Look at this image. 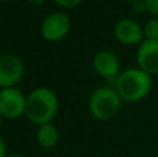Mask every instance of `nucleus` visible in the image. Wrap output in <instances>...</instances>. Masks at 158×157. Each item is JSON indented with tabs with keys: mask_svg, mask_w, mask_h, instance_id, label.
<instances>
[{
	"mask_svg": "<svg viewBox=\"0 0 158 157\" xmlns=\"http://www.w3.org/2000/svg\"><path fill=\"white\" fill-rule=\"evenodd\" d=\"M58 96L49 86H39L27 95L25 117L36 127L53 122L58 113Z\"/></svg>",
	"mask_w": 158,
	"mask_h": 157,
	"instance_id": "obj_1",
	"label": "nucleus"
},
{
	"mask_svg": "<svg viewBox=\"0 0 158 157\" xmlns=\"http://www.w3.org/2000/svg\"><path fill=\"white\" fill-rule=\"evenodd\" d=\"M111 86L118 92L122 102L137 103L150 95L153 89V77L139 67L122 70Z\"/></svg>",
	"mask_w": 158,
	"mask_h": 157,
	"instance_id": "obj_2",
	"label": "nucleus"
},
{
	"mask_svg": "<svg viewBox=\"0 0 158 157\" xmlns=\"http://www.w3.org/2000/svg\"><path fill=\"white\" fill-rule=\"evenodd\" d=\"M87 106L93 118L98 121H110L121 110L122 99L114 86L104 85L98 86L92 92Z\"/></svg>",
	"mask_w": 158,
	"mask_h": 157,
	"instance_id": "obj_3",
	"label": "nucleus"
},
{
	"mask_svg": "<svg viewBox=\"0 0 158 157\" xmlns=\"http://www.w3.org/2000/svg\"><path fill=\"white\" fill-rule=\"evenodd\" d=\"M71 29V18L67 13L56 11L44 17L40 22L39 32L46 42H60Z\"/></svg>",
	"mask_w": 158,
	"mask_h": 157,
	"instance_id": "obj_4",
	"label": "nucleus"
},
{
	"mask_svg": "<svg viewBox=\"0 0 158 157\" xmlns=\"http://www.w3.org/2000/svg\"><path fill=\"white\" fill-rule=\"evenodd\" d=\"M27 95L17 86L0 89V116L3 118L17 120L25 116Z\"/></svg>",
	"mask_w": 158,
	"mask_h": 157,
	"instance_id": "obj_5",
	"label": "nucleus"
},
{
	"mask_svg": "<svg viewBox=\"0 0 158 157\" xmlns=\"http://www.w3.org/2000/svg\"><path fill=\"white\" fill-rule=\"evenodd\" d=\"M25 74V66L21 57L14 53L0 54V89L17 86Z\"/></svg>",
	"mask_w": 158,
	"mask_h": 157,
	"instance_id": "obj_6",
	"label": "nucleus"
},
{
	"mask_svg": "<svg viewBox=\"0 0 158 157\" xmlns=\"http://www.w3.org/2000/svg\"><path fill=\"white\" fill-rule=\"evenodd\" d=\"M92 67L98 77L107 81H112V83L122 71L119 57L111 50H100L96 53L93 56Z\"/></svg>",
	"mask_w": 158,
	"mask_h": 157,
	"instance_id": "obj_7",
	"label": "nucleus"
},
{
	"mask_svg": "<svg viewBox=\"0 0 158 157\" xmlns=\"http://www.w3.org/2000/svg\"><path fill=\"white\" fill-rule=\"evenodd\" d=\"M114 38L123 46H139L143 40V25L133 18H121L114 25Z\"/></svg>",
	"mask_w": 158,
	"mask_h": 157,
	"instance_id": "obj_8",
	"label": "nucleus"
},
{
	"mask_svg": "<svg viewBox=\"0 0 158 157\" xmlns=\"http://www.w3.org/2000/svg\"><path fill=\"white\" fill-rule=\"evenodd\" d=\"M136 63L148 75H158V42L143 40L137 46Z\"/></svg>",
	"mask_w": 158,
	"mask_h": 157,
	"instance_id": "obj_9",
	"label": "nucleus"
},
{
	"mask_svg": "<svg viewBox=\"0 0 158 157\" xmlns=\"http://www.w3.org/2000/svg\"><path fill=\"white\" fill-rule=\"evenodd\" d=\"M35 139H36V143H38L42 149H53V147L57 146L58 141H60L58 128L56 127L53 122L39 125V127L36 128Z\"/></svg>",
	"mask_w": 158,
	"mask_h": 157,
	"instance_id": "obj_10",
	"label": "nucleus"
},
{
	"mask_svg": "<svg viewBox=\"0 0 158 157\" xmlns=\"http://www.w3.org/2000/svg\"><path fill=\"white\" fill-rule=\"evenodd\" d=\"M144 40L158 42V18H150L143 25Z\"/></svg>",
	"mask_w": 158,
	"mask_h": 157,
	"instance_id": "obj_11",
	"label": "nucleus"
},
{
	"mask_svg": "<svg viewBox=\"0 0 158 157\" xmlns=\"http://www.w3.org/2000/svg\"><path fill=\"white\" fill-rule=\"evenodd\" d=\"M143 3H144V10L153 18H158V0H143Z\"/></svg>",
	"mask_w": 158,
	"mask_h": 157,
	"instance_id": "obj_12",
	"label": "nucleus"
},
{
	"mask_svg": "<svg viewBox=\"0 0 158 157\" xmlns=\"http://www.w3.org/2000/svg\"><path fill=\"white\" fill-rule=\"evenodd\" d=\"M53 2L61 8H74L81 4L83 0H53Z\"/></svg>",
	"mask_w": 158,
	"mask_h": 157,
	"instance_id": "obj_13",
	"label": "nucleus"
},
{
	"mask_svg": "<svg viewBox=\"0 0 158 157\" xmlns=\"http://www.w3.org/2000/svg\"><path fill=\"white\" fill-rule=\"evenodd\" d=\"M7 146H6V142L3 141V138L0 136V157H6L7 156Z\"/></svg>",
	"mask_w": 158,
	"mask_h": 157,
	"instance_id": "obj_14",
	"label": "nucleus"
},
{
	"mask_svg": "<svg viewBox=\"0 0 158 157\" xmlns=\"http://www.w3.org/2000/svg\"><path fill=\"white\" fill-rule=\"evenodd\" d=\"M28 2L32 3V4L39 6V4H43V3H46V0H28Z\"/></svg>",
	"mask_w": 158,
	"mask_h": 157,
	"instance_id": "obj_15",
	"label": "nucleus"
},
{
	"mask_svg": "<svg viewBox=\"0 0 158 157\" xmlns=\"http://www.w3.org/2000/svg\"><path fill=\"white\" fill-rule=\"evenodd\" d=\"M6 157H25V156L21 155V153H7Z\"/></svg>",
	"mask_w": 158,
	"mask_h": 157,
	"instance_id": "obj_16",
	"label": "nucleus"
},
{
	"mask_svg": "<svg viewBox=\"0 0 158 157\" xmlns=\"http://www.w3.org/2000/svg\"><path fill=\"white\" fill-rule=\"evenodd\" d=\"M125 2H129V3H135V2H139V0H125Z\"/></svg>",
	"mask_w": 158,
	"mask_h": 157,
	"instance_id": "obj_17",
	"label": "nucleus"
},
{
	"mask_svg": "<svg viewBox=\"0 0 158 157\" xmlns=\"http://www.w3.org/2000/svg\"><path fill=\"white\" fill-rule=\"evenodd\" d=\"M0 2H14V0H0Z\"/></svg>",
	"mask_w": 158,
	"mask_h": 157,
	"instance_id": "obj_18",
	"label": "nucleus"
},
{
	"mask_svg": "<svg viewBox=\"0 0 158 157\" xmlns=\"http://www.w3.org/2000/svg\"><path fill=\"white\" fill-rule=\"evenodd\" d=\"M2 121H3V117L0 116V125H2Z\"/></svg>",
	"mask_w": 158,
	"mask_h": 157,
	"instance_id": "obj_19",
	"label": "nucleus"
}]
</instances>
